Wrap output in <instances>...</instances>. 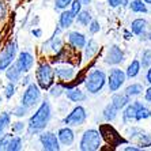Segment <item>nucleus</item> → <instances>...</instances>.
Here are the masks:
<instances>
[{"mask_svg":"<svg viewBox=\"0 0 151 151\" xmlns=\"http://www.w3.org/2000/svg\"><path fill=\"white\" fill-rule=\"evenodd\" d=\"M50 117H52V109H50V104L48 101H44L38 110L34 113L29 121V132L30 134H37L42 131L48 125Z\"/></svg>","mask_w":151,"mask_h":151,"instance_id":"nucleus-1","label":"nucleus"},{"mask_svg":"<svg viewBox=\"0 0 151 151\" xmlns=\"http://www.w3.org/2000/svg\"><path fill=\"white\" fill-rule=\"evenodd\" d=\"M101 134L95 129H87L81 139V150L94 151L98 150L101 146Z\"/></svg>","mask_w":151,"mask_h":151,"instance_id":"nucleus-2","label":"nucleus"},{"mask_svg":"<svg viewBox=\"0 0 151 151\" xmlns=\"http://www.w3.org/2000/svg\"><path fill=\"white\" fill-rule=\"evenodd\" d=\"M106 82V75L104 71L95 70L91 74L88 75V78L86 79V88L88 90V93L91 94H97L102 90V87L105 86Z\"/></svg>","mask_w":151,"mask_h":151,"instance_id":"nucleus-3","label":"nucleus"},{"mask_svg":"<svg viewBox=\"0 0 151 151\" xmlns=\"http://www.w3.org/2000/svg\"><path fill=\"white\" fill-rule=\"evenodd\" d=\"M55 71L49 64H41L37 70V81L42 88H49L53 84Z\"/></svg>","mask_w":151,"mask_h":151,"instance_id":"nucleus-4","label":"nucleus"},{"mask_svg":"<svg viewBox=\"0 0 151 151\" xmlns=\"http://www.w3.org/2000/svg\"><path fill=\"white\" fill-rule=\"evenodd\" d=\"M40 97H41V93H40L38 86L30 84V86L26 88V91L23 93V95H22V105L29 109V108L34 106L35 104L38 102Z\"/></svg>","mask_w":151,"mask_h":151,"instance_id":"nucleus-5","label":"nucleus"},{"mask_svg":"<svg viewBox=\"0 0 151 151\" xmlns=\"http://www.w3.org/2000/svg\"><path fill=\"white\" fill-rule=\"evenodd\" d=\"M99 132H101V135L104 136V139L109 144H112V146H119V144H121V143H125V140H124L123 137L116 132V129L110 125H101L99 127Z\"/></svg>","mask_w":151,"mask_h":151,"instance_id":"nucleus-6","label":"nucleus"},{"mask_svg":"<svg viewBox=\"0 0 151 151\" xmlns=\"http://www.w3.org/2000/svg\"><path fill=\"white\" fill-rule=\"evenodd\" d=\"M17 49H18L17 42L14 41V42H11L10 45L3 50L1 56H0V71L6 70V68L12 63V60L15 59V55H17Z\"/></svg>","mask_w":151,"mask_h":151,"instance_id":"nucleus-7","label":"nucleus"},{"mask_svg":"<svg viewBox=\"0 0 151 151\" xmlns=\"http://www.w3.org/2000/svg\"><path fill=\"white\" fill-rule=\"evenodd\" d=\"M86 121V110L82 106H76L72 112L64 119V123L68 125H82Z\"/></svg>","mask_w":151,"mask_h":151,"instance_id":"nucleus-8","label":"nucleus"},{"mask_svg":"<svg viewBox=\"0 0 151 151\" xmlns=\"http://www.w3.org/2000/svg\"><path fill=\"white\" fill-rule=\"evenodd\" d=\"M109 90L110 91H117L123 83L125 82V74H124L121 70L119 68H114V70L110 71L109 74Z\"/></svg>","mask_w":151,"mask_h":151,"instance_id":"nucleus-9","label":"nucleus"},{"mask_svg":"<svg viewBox=\"0 0 151 151\" xmlns=\"http://www.w3.org/2000/svg\"><path fill=\"white\" fill-rule=\"evenodd\" d=\"M40 140L42 143V147L44 150H48V151H57L60 150V146H59V140L55 134L52 132H45L40 136Z\"/></svg>","mask_w":151,"mask_h":151,"instance_id":"nucleus-10","label":"nucleus"},{"mask_svg":"<svg viewBox=\"0 0 151 151\" xmlns=\"http://www.w3.org/2000/svg\"><path fill=\"white\" fill-rule=\"evenodd\" d=\"M33 63H34V59H33L32 53L22 52L21 55H19V57H18L15 64H17L18 68L21 70V72H29L33 67Z\"/></svg>","mask_w":151,"mask_h":151,"instance_id":"nucleus-11","label":"nucleus"},{"mask_svg":"<svg viewBox=\"0 0 151 151\" xmlns=\"http://www.w3.org/2000/svg\"><path fill=\"white\" fill-rule=\"evenodd\" d=\"M123 60H124V53H123V50L120 49L117 45H113L112 48L108 50V53H106L105 63H106V64H112V65H114V64H120L121 61H123Z\"/></svg>","mask_w":151,"mask_h":151,"instance_id":"nucleus-12","label":"nucleus"},{"mask_svg":"<svg viewBox=\"0 0 151 151\" xmlns=\"http://www.w3.org/2000/svg\"><path fill=\"white\" fill-rule=\"evenodd\" d=\"M132 139L137 142V144H140L142 147H150L151 146V134H146L137 128L132 129Z\"/></svg>","mask_w":151,"mask_h":151,"instance_id":"nucleus-13","label":"nucleus"},{"mask_svg":"<svg viewBox=\"0 0 151 151\" xmlns=\"http://www.w3.org/2000/svg\"><path fill=\"white\" fill-rule=\"evenodd\" d=\"M55 71V75L59 76L60 79L63 81H70L75 76V70L72 67H68V65H61V67H57Z\"/></svg>","mask_w":151,"mask_h":151,"instance_id":"nucleus-14","label":"nucleus"},{"mask_svg":"<svg viewBox=\"0 0 151 151\" xmlns=\"http://www.w3.org/2000/svg\"><path fill=\"white\" fill-rule=\"evenodd\" d=\"M68 40H70V44L74 48H83L84 45H86V38H84V35L82 34V33H78V32H72L70 33V35H68Z\"/></svg>","mask_w":151,"mask_h":151,"instance_id":"nucleus-15","label":"nucleus"},{"mask_svg":"<svg viewBox=\"0 0 151 151\" xmlns=\"http://www.w3.org/2000/svg\"><path fill=\"white\" fill-rule=\"evenodd\" d=\"M129 104V95L127 94H114L112 98V105L116 108L117 110L125 108Z\"/></svg>","mask_w":151,"mask_h":151,"instance_id":"nucleus-16","label":"nucleus"},{"mask_svg":"<svg viewBox=\"0 0 151 151\" xmlns=\"http://www.w3.org/2000/svg\"><path fill=\"white\" fill-rule=\"evenodd\" d=\"M135 105H136V116H135L136 121L146 120V119H148V117H151V110L148 109L147 106H144L143 104L139 101L135 102Z\"/></svg>","mask_w":151,"mask_h":151,"instance_id":"nucleus-17","label":"nucleus"},{"mask_svg":"<svg viewBox=\"0 0 151 151\" xmlns=\"http://www.w3.org/2000/svg\"><path fill=\"white\" fill-rule=\"evenodd\" d=\"M59 140L64 146H70L74 142V132L70 128H61L59 131Z\"/></svg>","mask_w":151,"mask_h":151,"instance_id":"nucleus-18","label":"nucleus"},{"mask_svg":"<svg viewBox=\"0 0 151 151\" xmlns=\"http://www.w3.org/2000/svg\"><path fill=\"white\" fill-rule=\"evenodd\" d=\"M74 17L75 15L71 12V11H64L61 12L60 15V26L63 29H67L72 25V22H74Z\"/></svg>","mask_w":151,"mask_h":151,"instance_id":"nucleus-19","label":"nucleus"},{"mask_svg":"<svg viewBox=\"0 0 151 151\" xmlns=\"http://www.w3.org/2000/svg\"><path fill=\"white\" fill-rule=\"evenodd\" d=\"M147 29V22L144 19H135L132 22V33H135L136 35H142Z\"/></svg>","mask_w":151,"mask_h":151,"instance_id":"nucleus-20","label":"nucleus"},{"mask_svg":"<svg viewBox=\"0 0 151 151\" xmlns=\"http://www.w3.org/2000/svg\"><path fill=\"white\" fill-rule=\"evenodd\" d=\"M67 97H68V99H71V101H74V102H81L86 99L84 93L81 91L79 88H71V90H68Z\"/></svg>","mask_w":151,"mask_h":151,"instance_id":"nucleus-21","label":"nucleus"},{"mask_svg":"<svg viewBox=\"0 0 151 151\" xmlns=\"http://www.w3.org/2000/svg\"><path fill=\"white\" fill-rule=\"evenodd\" d=\"M21 70L18 68V65L17 64H12L10 68H8L7 71H6V76L10 79L11 82H17V81H19V78H21Z\"/></svg>","mask_w":151,"mask_h":151,"instance_id":"nucleus-22","label":"nucleus"},{"mask_svg":"<svg viewBox=\"0 0 151 151\" xmlns=\"http://www.w3.org/2000/svg\"><path fill=\"white\" fill-rule=\"evenodd\" d=\"M98 52V44L94 41V40H90L86 45V52H84V59L90 60L95 53Z\"/></svg>","mask_w":151,"mask_h":151,"instance_id":"nucleus-23","label":"nucleus"},{"mask_svg":"<svg viewBox=\"0 0 151 151\" xmlns=\"http://www.w3.org/2000/svg\"><path fill=\"white\" fill-rule=\"evenodd\" d=\"M135 116H136V105H135V104H132V105H128L125 108V110H124V113H123L124 123H128V121H132V120H135Z\"/></svg>","mask_w":151,"mask_h":151,"instance_id":"nucleus-24","label":"nucleus"},{"mask_svg":"<svg viewBox=\"0 0 151 151\" xmlns=\"http://www.w3.org/2000/svg\"><path fill=\"white\" fill-rule=\"evenodd\" d=\"M140 63L137 60H134L132 63L128 65V70H127V76L128 78H135L139 72H140Z\"/></svg>","mask_w":151,"mask_h":151,"instance_id":"nucleus-25","label":"nucleus"},{"mask_svg":"<svg viewBox=\"0 0 151 151\" xmlns=\"http://www.w3.org/2000/svg\"><path fill=\"white\" fill-rule=\"evenodd\" d=\"M104 117H105V120H108V121H113V120L117 117V109L112 104H109V105L104 109Z\"/></svg>","mask_w":151,"mask_h":151,"instance_id":"nucleus-26","label":"nucleus"},{"mask_svg":"<svg viewBox=\"0 0 151 151\" xmlns=\"http://www.w3.org/2000/svg\"><path fill=\"white\" fill-rule=\"evenodd\" d=\"M129 6H131V10L134 12H143V14L147 12V7H146V4L142 0H132L129 3Z\"/></svg>","mask_w":151,"mask_h":151,"instance_id":"nucleus-27","label":"nucleus"},{"mask_svg":"<svg viewBox=\"0 0 151 151\" xmlns=\"http://www.w3.org/2000/svg\"><path fill=\"white\" fill-rule=\"evenodd\" d=\"M142 91H143V86L139 83L131 84V86H128V87L125 88V94L129 95V97H136V95H139Z\"/></svg>","mask_w":151,"mask_h":151,"instance_id":"nucleus-28","label":"nucleus"},{"mask_svg":"<svg viewBox=\"0 0 151 151\" xmlns=\"http://www.w3.org/2000/svg\"><path fill=\"white\" fill-rule=\"evenodd\" d=\"M78 23H81L82 26H87L91 22V15L87 11H79L78 12Z\"/></svg>","mask_w":151,"mask_h":151,"instance_id":"nucleus-29","label":"nucleus"},{"mask_svg":"<svg viewBox=\"0 0 151 151\" xmlns=\"http://www.w3.org/2000/svg\"><path fill=\"white\" fill-rule=\"evenodd\" d=\"M22 147V139L19 136H12L10 144H8V151H18Z\"/></svg>","mask_w":151,"mask_h":151,"instance_id":"nucleus-30","label":"nucleus"},{"mask_svg":"<svg viewBox=\"0 0 151 151\" xmlns=\"http://www.w3.org/2000/svg\"><path fill=\"white\" fill-rule=\"evenodd\" d=\"M10 125V114L8 113H1L0 116V136L3 135L4 129Z\"/></svg>","mask_w":151,"mask_h":151,"instance_id":"nucleus-31","label":"nucleus"},{"mask_svg":"<svg viewBox=\"0 0 151 151\" xmlns=\"http://www.w3.org/2000/svg\"><path fill=\"white\" fill-rule=\"evenodd\" d=\"M140 65H143L144 68H146V67H150V65H151V49H146L143 52Z\"/></svg>","mask_w":151,"mask_h":151,"instance_id":"nucleus-32","label":"nucleus"},{"mask_svg":"<svg viewBox=\"0 0 151 151\" xmlns=\"http://www.w3.org/2000/svg\"><path fill=\"white\" fill-rule=\"evenodd\" d=\"M11 139H12V135H10V134L3 135V136H1V139H0V150H7Z\"/></svg>","mask_w":151,"mask_h":151,"instance_id":"nucleus-33","label":"nucleus"},{"mask_svg":"<svg viewBox=\"0 0 151 151\" xmlns=\"http://www.w3.org/2000/svg\"><path fill=\"white\" fill-rule=\"evenodd\" d=\"M14 93H15V84H14V82H11V83H8L7 86H6L4 95H6L7 98H11V97L14 95Z\"/></svg>","mask_w":151,"mask_h":151,"instance_id":"nucleus-34","label":"nucleus"},{"mask_svg":"<svg viewBox=\"0 0 151 151\" xmlns=\"http://www.w3.org/2000/svg\"><path fill=\"white\" fill-rule=\"evenodd\" d=\"M71 6H72V8H71V12L74 15H78V12L82 10V3L79 1V0H75V1H71Z\"/></svg>","mask_w":151,"mask_h":151,"instance_id":"nucleus-35","label":"nucleus"},{"mask_svg":"<svg viewBox=\"0 0 151 151\" xmlns=\"http://www.w3.org/2000/svg\"><path fill=\"white\" fill-rule=\"evenodd\" d=\"M61 94H63V87L60 84H56L50 88V95H53V97H60Z\"/></svg>","mask_w":151,"mask_h":151,"instance_id":"nucleus-36","label":"nucleus"},{"mask_svg":"<svg viewBox=\"0 0 151 151\" xmlns=\"http://www.w3.org/2000/svg\"><path fill=\"white\" fill-rule=\"evenodd\" d=\"M71 1L72 0H56V8H59V10H64V8H67L68 4H71Z\"/></svg>","mask_w":151,"mask_h":151,"instance_id":"nucleus-37","label":"nucleus"},{"mask_svg":"<svg viewBox=\"0 0 151 151\" xmlns=\"http://www.w3.org/2000/svg\"><path fill=\"white\" fill-rule=\"evenodd\" d=\"M50 42H52V49L55 50V52H59L60 48H61V40L60 38H53Z\"/></svg>","mask_w":151,"mask_h":151,"instance_id":"nucleus-38","label":"nucleus"},{"mask_svg":"<svg viewBox=\"0 0 151 151\" xmlns=\"http://www.w3.org/2000/svg\"><path fill=\"white\" fill-rule=\"evenodd\" d=\"M26 110H27V108H25L23 105H21L19 108H15V109H14V114H15V116L22 117V116H25V114H26Z\"/></svg>","mask_w":151,"mask_h":151,"instance_id":"nucleus-39","label":"nucleus"},{"mask_svg":"<svg viewBox=\"0 0 151 151\" xmlns=\"http://www.w3.org/2000/svg\"><path fill=\"white\" fill-rule=\"evenodd\" d=\"M98 32H99V23L97 21H91V23H90V33L95 34Z\"/></svg>","mask_w":151,"mask_h":151,"instance_id":"nucleus-40","label":"nucleus"},{"mask_svg":"<svg viewBox=\"0 0 151 151\" xmlns=\"http://www.w3.org/2000/svg\"><path fill=\"white\" fill-rule=\"evenodd\" d=\"M6 15H7V7H6L4 1L0 0V19H4Z\"/></svg>","mask_w":151,"mask_h":151,"instance_id":"nucleus-41","label":"nucleus"},{"mask_svg":"<svg viewBox=\"0 0 151 151\" xmlns=\"http://www.w3.org/2000/svg\"><path fill=\"white\" fill-rule=\"evenodd\" d=\"M23 128H25L23 123H15L14 125H12V131H14V132H17V134L22 132V131H23Z\"/></svg>","mask_w":151,"mask_h":151,"instance_id":"nucleus-42","label":"nucleus"},{"mask_svg":"<svg viewBox=\"0 0 151 151\" xmlns=\"http://www.w3.org/2000/svg\"><path fill=\"white\" fill-rule=\"evenodd\" d=\"M108 1H109V6L110 7H113V8L119 7L120 3H121V0H108Z\"/></svg>","mask_w":151,"mask_h":151,"instance_id":"nucleus-43","label":"nucleus"},{"mask_svg":"<svg viewBox=\"0 0 151 151\" xmlns=\"http://www.w3.org/2000/svg\"><path fill=\"white\" fill-rule=\"evenodd\" d=\"M144 98H146V101L147 102H151V87H148L147 90H146V95H144Z\"/></svg>","mask_w":151,"mask_h":151,"instance_id":"nucleus-44","label":"nucleus"},{"mask_svg":"<svg viewBox=\"0 0 151 151\" xmlns=\"http://www.w3.org/2000/svg\"><path fill=\"white\" fill-rule=\"evenodd\" d=\"M146 78H147V82L151 84V68L147 71V75H146Z\"/></svg>","mask_w":151,"mask_h":151,"instance_id":"nucleus-45","label":"nucleus"},{"mask_svg":"<svg viewBox=\"0 0 151 151\" xmlns=\"http://www.w3.org/2000/svg\"><path fill=\"white\" fill-rule=\"evenodd\" d=\"M33 35H35V37H41V30H33Z\"/></svg>","mask_w":151,"mask_h":151,"instance_id":"nucleus-46","label":"nucleus"},{"mask_svg":"<svg viewBox=\"0 0 151 151\" xmlns=\"http://www.w3.org/2000/svg\"><path fill=\"white\" fill-rule=\"evenodd\" d=\"M120 4H123V7H127L129 3H128V0H121V3H120Z\"/></svg>","mask_w":151,"mask_h":151,"instance_id":"nucleus-47","label":"nucleus"},{"mask_svg":"<svg viewBox=\"0 0 151 151\" xmlns=\"http://www.w3.org/2000/svg\"><path fill=\"white\" fill-rule=\"evenodd\" d=\"M29 82H30V76H26V78H25V81H23V84H27Z\"/></svg>","mask_w":151,"mask_h":151,"instance_id":"nucleus-48","label":"nucleus"},{"mask_svg":"<svg viewBox=\"0 0 151 151\" xmlns=\"http://www.w3.org/2000/svg\"><path fill=\"white\" fill-rule=\"evenodd\" d=\"M79 1H81L82 4H88L90 3V0H79Z\"/></svg>","mask_w":151,"mask_h":151,"instance_id":"nucleus-49","label":"nucleus"},{"mask_svg":"<svg viewBox=\"0 0 151 151\" xmlns=\"http://www.w3.org/2000/svg\"><path fill=\"white\" fill-rule=\"evenodd\" d=\"M125 38H127V40H129V38H131V34H129L128 32H125Z\"/></svg>","mask_w":151,"mask_h":151,"instance_id":"nucleus-50","label":"nucleus"},{"mask_svg":"<svg viewBox=\"0 0 151 151\" xmlns=\"http://www.w3.org/2000/svg\"><path fill=\"white\" fill-rule=\"evenodd\" d=\"M144 3H147V4H151V0H144Z\"/></svg>","mask_w":151,"mask_h":151,"instance_id":"nucleus-51","label":"nucleus"},{"mask_svg":"<svg viewBox=\"0 0 151 151\" xmlns=\"http://www.w3.org/2000/svg\"><path fill=\"white\" fill-rule=\"evenodd\" d=\"M150 40H151V33H150Z\"/></svg>","mask_w":151,"mask_h":151,"instance_id":"nucleus-52","label":"nucleus"}]
</instances>
